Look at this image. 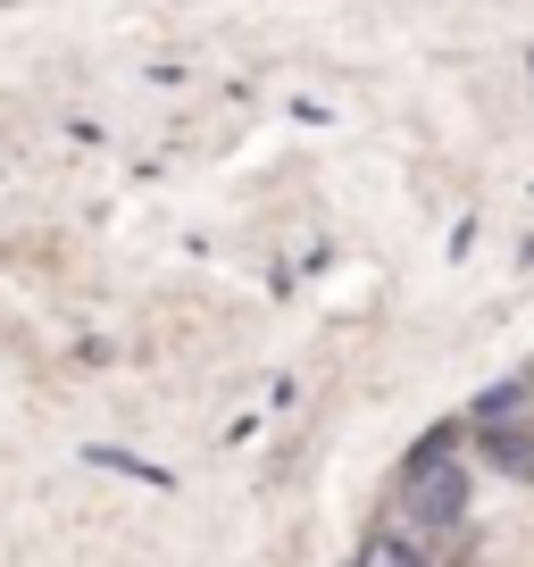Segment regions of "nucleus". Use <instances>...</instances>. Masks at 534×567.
<instances>
[{
    "label": "nucleus",
    "mask_w": 534,
    "mask_h": 567,
    "mask_svg": "<svg viewBox=\"0 0 534 567\" xmlns=\"http://www.w3.org/2000/svg\"><path fill=\"white\" fill-rule=\"evenodd\" d=\"M476 443H484V460H493L501 476L534 484V425H493V434H476Z\"/></svg>",
    "instance_id": "nucleus-4"
},
{
    "label": "nucleus",
    "mask_w": 534,
    "mask_h": 567,
    "mask_svg": "<svg viewBox=\"0 0 534 567\" xmlns=\"http://www.w3.org/2000/svg\"><path fill=\"white\" fill-rule=\"evenodd\" d=\"M468 501H476V476H468V460L451 451V460H427V467H401V517L427 534L460 526Z\"/></svg>",
    "instance_id": "nucleus-1"
},
{
    "label": "nucleus",
    "mask_w": 534,
    "mask_h": 567,
    "mask_svg": "<svg viewBox=\"0 0 534 567\" xmlns=\"http://www.w3.org/2000/svg\"><path fill=\"white\" fill-rule=\"evenodd\" d=\"M84 467H101V476H134V484H151V493H176V467L143 460V451H117V443H84Z\"/></svg>",
    "instance_id": "nucleus-3"
},
{
    "label": "nucleus",
    "mask_w": 534,
    "mask_h": 567,
    "mask_svg": "<svg viewBox=\"0 0 534 567\" xmlns=\"http://www.w3.org/2000/svg\"><path fill=\"white\" fill-rule=\"evenodd\" d=\"M359 567H427V559H418L410 534H368V543H359Z\"/></svg>",
    "instance_id": "nucleus-5"
},
{
    "label": "nucleus",
    "mask_w": 534,
    "mask_h": 567,
    "mask_svg": "<svg viewBox=\"0 0 534 567\" xmlns=\"http://www.w3.org/2000/svg\"><path fill=\"white\" fill-rule=\"evenodd\" d=\"M493 425H534V375H510L468 409V434H493Z\"/></svg>",
    "instance_id": "nucleus-2"
}]
</instances>
